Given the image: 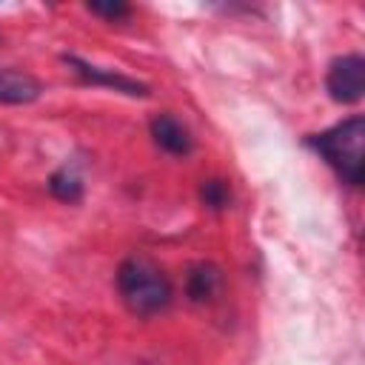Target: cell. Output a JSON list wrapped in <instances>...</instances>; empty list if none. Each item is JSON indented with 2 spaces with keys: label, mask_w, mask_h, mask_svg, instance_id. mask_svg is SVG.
<instances>
[{
  "label": "cell",
  "mask_w": 365,
  "mask_h": 365,
  "mask_svg": "<svg viewBox=\"0 0 365 365\" xmlns=\"http://www.w3.org/2000/svg\"><path fill=\"white\" fill-rule=\"evenodd\" d=\"M117 294L123 305L140 317H157L163 314L174 299V285L168 274L145 254H131L117 268Z\"/></svg>",
  "instance_id": "1"
},
{
  "label": "cell",
  "mask_w": 365,
  "mask_h": 365,
  "mask_svg": "<svg viewBox=\"0 0 365 365\" xmlns=\"http://www.w3.org/2000/svg\"><path fill=\"white\" fill-rule=\"evenodd\" d=\"M325 91L339 106H354L365 94V60L362 54H339L328 63L325 71Z\"/></svg>",
  "instance_id": "3"
},
{
  "label": "cell",
  "mask_w": 365,
  "mask_h": 365,
  "mask_svg": "<svg viewBox=\"0 0 365 365\" xmlns=\"http://www.w3.org/2000/svg\"><path fill=\"white\" fill-rule=\"evenodd\" d=\"M48 191H51V197L54 200H60V202H68V205H74V202H80L83 200V194H86V182H83V174L74 168V165H60L51 177H48Z\"/></svg>",
  "instance_id": "8"
},
{
  "label": "cell",
  "mask_w": 365,
  "mask_h": 365,
  "mask_svg": "<svg viewBox=\"0 0 365 365\" xmlns=\"http://www.w3.org/2000/svg\"><path fill=\"white\" fill-rule=\"evenodd\" d=\"M148 131H151V140L160 151L171 154V157H188L194 151V137L188 131V125L182 120H177L171 111H163L157 114L151 123H148Z\"/></svg>",
  "instance_id": "5"
},
{
  "label": "cell",
  "mask_w": 365,
  "mask_h": 365,
  "mask_svg": "<svg viewBox=\"0 0 365 365\" xmlns=\"http://www.w3.org/2000/svg\"><path fill=\"white\" fill-rule=\"evenodd\" d=\"M225 288V274L217 262H194L185 274V297L194 305H211Z\"/></svg>",
  "instance_id": "6"
},
{
  "label": "cell",
  "mask_w": 365,
  "mask_h": 365,
  "mask_svg": "<svg viewBox=\"0 0 365 365\" xmlns=\"http://www.w3.org/2000/svg\"><path fill=\"white\" fill-rule=\"evenodd\" d=\"M63 63L77 74L80 83L86 86H100V88H111L117 94H125V97H148L151 94V86L128 77V74H120L114 68H103V66H94L77 54H63Z\"/></svg>",
  "instance_id": "4"
},
{
  "label": "cell",
  "mask_w": 365,
  "mask_h": 365,
  "mask_svg": "<svg viewBox=\"0 0 365 365\" xmlns=\"http://www.w3.org/2000/svg\"><path fill=\"white\" fill-rule=\"evenodd\" d=\"M200 200L211 211H225L231 205V185L222 177H208L200 182Z\"/></svg>",
  "instance_id": "9"
},
{
  "label": "cell",
  "mask_w": 365,
  "mask_h": 365,
  "mask_svg": "<svg viewBox=\"0 0 365 365\" xmlns=\"http://www.w3.org/2000/svg\"><path fill=\"white\" fill-rule=\"evenodd\" d=\"M86 9L94 14V17H103L108 23H120V20H128L131 17V6L123 3V0H88Z\"/></svg>",
  "instance_id": "10"
},
{
  "label": "cell",
  "mask_w": 365,
  "mask_h": 365,
  "mask_svg": "<svg viewBox=\"0 0 365 365\" xmlns=\"http://www.w3.org/2000/svg\"><path fill=\"white\" fill-rule=\"evenodd\" d=\"M43 83L23 68H0V106H29L40 100Z\"/></svg>",
  "instance_id": "7"
},
{
  "label": "cell",
  "mask_w": 365,
  "mask_h": 365,
  "mask_svg": "<svg viewBox=\"0 0 365 365\" xmlns=\"http://www.w3.org/2000/svg\"><path fill=\"white\" fill-rule=\"evenodd\" d=\"M305 145L314 148L345 185H354V188L362 185L365 180V117L362 114H354L319 134L305 137Z\"/></svg>",
  "instance_id": "2"
}]
</instances>
